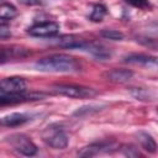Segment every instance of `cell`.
Masks as SVG:
<instances>
[{"mask_svg":"<svg viewBox=\"0 0 158 158\" xmlns=\"http://www.w3.org/2000/svg\"><path fill=\"white\" fill-rule=\"evenodd\" d=\"M36 68L42 72L52 73H73L80 70V63L72 56L57 53L44 57L36 62Z\"/></svg>","mask_w":158,"mask_h":158,"instance_id":"6da1fadb","label":"cell"},{"mask_svg":"<svg viewBox=\"0 0 158 158\" xmlns=\"http://www.w3.org/2000/svg\"><path fill=\"white\" fill-rule=\"evenodd\" d=\"M42 139L54 149H64L69 142L68 135L58 125H51L44 128L42 132Z\"/></svg>","mask_w":158,"mask_h":158,"instance_id":"7a4b0ae2","label":"cell"},{"mask_svg":"<svg viewBox=\"0 0 158 158\" xmlns=\"http://www.w3.org/2000/svg\"><path fill=\"white\" fill-rule=\"evenodd\" d=\"M52 91L58 95L68 96V98H94L98 95V91L93 88L74 85V84H56L52 86Z\"/></svg>","mask_w":158,"mask_h":158,"instance_id":"3957f363","label":"cell"},{"mask_svg":"<svg viewBox=\"0 0 158 158\" xmlns=\"http://www.w3.org/2000/svg\"><path fill=\"white\" fill-rule=\"evenodd\" d=\"M6 141L9 144L19 153L31 157L37 153V146L31 141V138L23 133H14L9 137H6Z\"/></svg>","mask_w":158,"mask_h":158,"instance_id":"277c9868","label":"cell"},{"mask_svg":"<svg viewBox=\"0 0 158 158\" xmlns=\"http://www.w3.org/2000/svg\"><path fill=\"white\" fill-rule=\"evenodd\" d=\"M117 148L118 146L112 141H100V142H95V143L83 147L80 151H78V156L79 157H94L101 153H111L116 151Z\"/></svg>","mask_w":158,"mask_h":158,"instance_id":"5b68a950","label":"cell"},{"mask_svg":"<svg viewBox=\"0 0 158 158\" xmlns=\"http://www.w3.org/2000/svg\"><path fill=\"white\" fill-rule=\"evenodd\" d=\"M43 98V94H35V93H16V94H0V106H7V105H15L21 104L26 101H33V100H41Z\"/></svg>","mask_w":158,"mask_h":158,"instance_id":"8992f818","label":"cell"},{"mask_svg":"<svg viewBox=\"0 0 158 158\" xmlns=\"http://www.w3.org/2000/svg\"><path fill=\"white\" fill-rule=\"evenodd\" d=\"M59 32V25L54 21H44L35 23L27 30V33L33 37H52Z\"/></svg>","mask_w":158,"mask_h":158,"instance_id":"52a82bcc","label":"cell"},{"mask_svg":"<svg viewBox=\"0 0 158 158\" xmlns=\"http://www.w3.org/2000/svg\"><path fill=\"white\" fill-rule=\"evenodd\" d=\"M27 88L26 80L20 77H9L0 80V94L23 93Z\"/></svg>","mask_w":158,"mask_h":158,"instance_id":"ba28073f","label":"cell"},{"mask_svg":"<svg viewBox=\"0 0 158 158\" xmlns=\"http://www.w3.org/2000/svg\"><path fill=\"white\" fill-rule=\"evenodd\" d=\"M52 42L56 46L63 47V48H69V49H81L85 51L89 41L80 38L75 35H63L56 40H52Z\"/></svg>","mask_w":158,"mask_h":158,"instance_id":"9c48e42d","label":"cell"},{"mask_svg":"<svg viewBox=\"0 0 158 158\" xmlns=\"http://www.w3.org/2000/svg\"><path fill=\"white\" fill-rule=\"evenodd\" d=\"M30 54V51L20 47V46H11V47H0V64L7 63L14 59L25 58Z\"/></svg>","mask_w":158,"mask_h":158,"instance_id":"30bf717a","label":"cell"},{"mask_svg":"<svg viewBox=\"0 0 158 158\" xmlns=\"http://www.w3.org/2000/svg\"><path fill=\"white\" fill-rule=\"evenodd\" d=\"M123 62L136 65H144L148 68H156L157 67V58L154 56L142 54V53H132L123 58Z\"/></svg>","mask_w":158,"mask_h":158,"instance_id":"8fae6325","label":"cell"},{"mask_svg":"<svg viewBox=\"0 0 158 158\" xmlns=\"http://www.w3.org/2000/svg\"><path fill=\"white\" fill-rule=\"evenodd\" d=\"M30 116L22 112H12L9 114L4 117L0 118V126H5V127H16V126H21L23 123H26L27 121H30Z\"/></svg>","mask_w":158,"mask_h":158,"instance_id":"7c38bea8","label":"cell"},{"mask_svg":"<svg viewBox=\"0 0 158 158\" xmlns=\"http://www.w3.org/2000/svg\"><path fill=\"white\" fill-rule=\"evenodd\" d=\"M105 77H106L107 80H111V81H115V83H127L132 79L133 72L130 70V69L118 68V69H112V70L107 72L105 74Z\"/></svg>","mask_w":158,"mask_h":158,"instance_id":"4fadbf2b","label":"cell"},{"mask_svg":"<svg viewBox=\"0 0 158 158\" xmlns=\"http://www.w3.org/2000/svg\"><path fill=\"white\" fill-rule=\"evenodd\" d=\"M85 51L89 52L90 54H93V56H94L95 58H98L99 60H106V59H109V58L111 57L110 51H109L106 47H104L102 44L96 43V42H90V41H89V43H88Z\"/></svg>","mask_w":158,"mask_h":158,"instance_id":"5bb4252c","label":"cell"},{"mask_svg":"<svg viewBox=\"0 0 158 158\" xmlns=\"http://www.w3.org/2000/svg\"><path fill=\"white\" fill-rule=\"evenodd\" d=\"M136 137H137V141L139 143V146L147 151L148 153H156L157 151V143L154 141V138L147 133V132H143V131H139L136 133Z\"/></svg>","mask_w":158,"mask_h":158,"instance_id":"9a60e30c","label":"cell"},{"mask_svg":"<svg viewBox=\"0 0 158 158\" xmlns=\"http://www.w3.org/2000/svg\"><path fill=\"white\" fill-rule=\"evenodd\" d=\"M130 94L137 99V100H143V101H149L154 100L156 94L147 88H130Z\"/></svg>","mask_w":158,"mask_h":158,"instance_id":"2e32d148","label":"cell"},{"mask_svg":"<svg viewBox=\"0 0 158 158\" xmlns=\"http://www.w3.org/2000/svg\"><path fill=\"white\" fill-rule=\"evenodd\" d=\"M17 15L16 7L10 2L0 4V19L1 20H11Z\"/></svg>","mask_w":158,"mask_h":158,"instance_id":"e0dca14e","label":"cell"},{"mask_svg":"<svg viewBox=\"0 0 158 158\" xmlns=\"http://www.w3.org/2000/svg\"><path fill=\"white\" fill-rule=\"evenodd\" d=\"M106 12H107L106 11V7L102 4H96V5H94L93 11L90 14V20L94 21V22H100L105 17Z\"/></svg>","mask_w":158,"mask_h":158,"instance_id":"ac0fdd59","label":"cell"},{"mask_svg":"<svg viewBox=\"0 0 158 158\" xmlns=\"http://www.w3.org/2000/svg\"><path fill=\"white\" fill-rule=\"evenodd\" d=\"M100 36L106 38V40H111V41H121L125 37L122 32H120L117 30H109V28L101 30L100 31Z\"/></svg>","mask_w":158,"mask_h":158,"instance_id":"d6986e66","label":"cell"},{"mask_svg":"<svg viewBox=\"0 0 158 158\" xmlns=\"http://www.w3.org/2000/svg\"><path fill=\"white\" fill-rule=\"evenodd\" d=\"M121 152H122L125 156L131 157V158L141 157V153L138 152V149L135 148L132 144H123V146H121Z\"/></svg>","mask_w":158,"mask_h":158,"instance_id":"ffe728a7","label":"cell"},{"mask_svg":"<svg viewBox=\"0 0 158 158\" xmlns=\"http://www.w3.org/2000/svg\"><path fill=\"white\" fill-rule=\"evenodd\" d=\"M127 4L135 6V7H138V9H142V10H147V9H151V4L148 0H126Z\"/></svg>","mask_w":158,"mask_h":158,"instance_id":"44dd1931","label":"cell"},{"mask_svg":"<svg viewBox=\"0 0 158 158\" xmlns=\"http://www.w3.org/2000/svg\"><path fill=\"white\" fill-rule=\"evenodd\" d=\"M98 106H83L80 109H78L75 112H74V116H83V115H88L90 114L91 111H98Z\"/></svg>","mask_w":158,"mask_h":158,"instance_id":"7402d4cb","label":"cell"},{"mask_svg":"<svg viewBox=\"0 0 158 158\" xmlns=\"http://www.w3.org/2000/svg\"><path fill=\"white\" fill-rule=\"evenodd\" d=\"M11 35L10 27L7 25H0V37H9Z\"/></svg>","mask_w":158,"mask_h":158,"instance_id":"603a6c76","label":"cell"}]
</instances>
